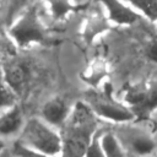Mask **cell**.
I'll use <instances>...</instances> for the list:
<instances>
[{
	"mask_svg": "<svg viewBox=\"0 0 157 157\" xmlns=\"http://www.w3.org/2000/svg\"><path fill=\"white\" fill-rule=\"evenodd\" d=\"M47 1L50 7V12L53 17L58 20L65 17L72 10V4L70 0H47Z\"/></svg>",
	"mask_w": 157,
	"mask_h": 157,
	"instance_id": "10",
	"label": "cell"
},
{
	"mask_svg": "<svg viewBox=\"0 0 157 157\" xmlns=\"http://www.w3.org/2000/svg\"><path fill=\"white\" fill-rule=\"evenodd\" d=\"M96 109L104 118L112 119V120H115V121L130 120L132 118V114L129 110L124 109L123 107L115 105L113 102H108V101H99V102H97Z\"/></svg>",
	"mask_w": 157,
	"mask_h": 157,
	"instance_id": "8",
	"label": "cell"
},
{
	"mask_svg": "<svg viewBox=\"0 0 157 157\" xmlns=\"http://www.w3.org/2000/svg\"><path fill=\"white\" fill-rule=\"evenodd\" d=\"M13 101H15V93L7 86L4 78V74L0 71V110L9 107L11 108L13 104Z\"/></svg>",
	"mask_w": 157,
	"mask_h": 157,
	"instance_id": "11",
	"label": "cell"
},
{
	"mask_svg": "<svg viewBox=\"0 0 157 157\" xmlns=\"http://www.w3.org/2000/svg\"><path fill=\"white\" fill-rule=\"evenodd\" d=\"M20 144L48 156H55L61 148L60 137L38 119H31L25 125Z\"/></svg>",
	"mask_w": 157,
	"mask_h": 157,
	"instance_id": "1",
	"label": "cell"
},
{
	"mask_svg": "<svg viewBox=\"0 0 157 157\" xmlns=\"http://www.w3.org/2000/svg\"><path fill=\"white\" fill-rule=\"evenodd\" d=\"M13 156L15 157H55V156H48V155L37 152L34 150H31V148L21 145L20 142H17L13 146Z\"/></svg>",
	"mask_w": 157,
	"mask_h": 157,
	"instance_id": "13",
	"label": "cell"
},
{
	"mask_svg": "<svg viewBox=\"0 0 157 157\" xmlns=\"http://www.w3.org/2000/svg\"><path fill=\"white\" fill-rule=\"evenodd\" d=\"M66 112H67V108L65 102L58 97L48 101L43 107V117L45 121L53 125L60 124L65 119Z\"/></svg>",
	"mask_w": 157,
	"mask_h": 157,
	"instance_id": "7",
	"label": "cell"
},
{
	"mask_svg": "<svg viewBox=\"0 0 157 157\" xmlns=\"http://www.w3.org/2000/svg\"><path fill=\"white\" fill-rule=\"evenodd\" d=\"M23 1H28V0H23Z\"/></svg>",
	"mask_w": 157,
	"mask_h": 157,
	"instance_id": "18",
	"label": "cell"
},
{
	"mask_svg": "<svg viewBox=\"0 0 157 157\" xmlns=\"http://www.w3.org/2000/svg\"><path fill=\"white\" fill-rule=\"evenodd\" d=\"M132 147L136 153L139 155H148L153 151L155 144L152 140L147 137H137L132 141Z\"/></svg>",
	"mask_w": 157,
	"mask_h": 157,
	"instance_id": "12",
	"label": "cell"
},
{
	"mask_svg": "<svg viewBox=\"0 0 157 157\" xmlns=\"http://www.w3.org/2000/svg\"><path fill=\"white\" fill-rule=\"evenodd\" d=\"M10 34L21 47L44 40V28L37 15L36 7H29L21 15V17L10 28Z\"/></svg>",
	"mask_w": 157,
	"mask_h": 157,
	"instance_id": "2",
	"label": "cell"
},
{
	"mask_svg": "<svg viewBox=\"0 0 157 157\" xmlns=\"http://www.w3.org/2000/svg\"><path fill=\"white\" fill-rule=\"evenodd\" d=\"M99 1H102L105 5L110 18L119 25H130L139 18V15L132 9L124 5L119 0H99Z\"/></svg>",
	"mask_w": 157,
	"mask_h": 157,
	"instance_id": "5",
	"label": "cell"
},
{
	"mask_svg": "<svg viewBox=\"0 0 157 157\" xmlns=\"http://www.w3.org/2000/svg\"><path fill=\"white\" fill-rule=\"evenodd\" d=\"M0 157H11V155L7 151H0Z\"/></svg>",
	"mask_w": 157,
	"mask_h": 157,
	"instance_id": "17",
	"label": "cell"
},
{
	"mask_svg": "<svg viewBox=\"0 0 157 157\" xmlns=\"http://www.w3.org/2000/svg\"><path fill=\"white\" fill-rule=\"evenodd\" d=\"M2 74L12 92L16 94H22L29 85L32 69L29 63L26 60H12L5 65Z\"/></svg>",
	"mask_w": 157,
	"mask_h": 157,
	"instance_id": "3",
	"label": "cell"
},
{
	"mask_svg": "<svg viewBox=\"0 0 157 157\" xmlns=\"http://www.w3.org/2000/svg\"><path fill=\"white\" fill-rule=\"evenodd\" d=\"M87 157H104V152L102 148H98V146L94 144L88 148Z\"/></svg>",
	"mask_w": 157,
	"mask_h": 157,
	"instance_id": "16",
	"label": "cell"
},
{
	"mask_svg": "<svg viewBox=\"0 0 157 157\" xmlns=\"http://www.w3.org/2000/svg\"><path fill=\"white\" fill-rule=\"evenodd\" d=\"M146 55L152 61H157V39H152L146 45Z\"/></svg>",
	"mask_w": 157,
	"mask_h": 157,
	"instance_id": "15",
	"label": "cell"
},
{
	"mask_svg": "<svg viewBox=\"0 0 157 157\" xmlns=\"http://www.w3.org/2000/svg\"><path fill=\"white\" fill-rule=\"evenodd\" d=\"M150 20H157V0H128Z\"/></svg>",
	"mask_w": 157,
	"mask_h": 157,
	"instance_id": "9",
	"label": "cell"
},
{
	"mask_svg": "<svg viewBox=\"0 0 157 157\" xmlns=\"http://www.w3.org/2000/svg\"><path fill=\"white\" fill-rule=\"evenodd\" d=\"M126 101L144 112L153 109L157 107V83L146 90H130L126 94Z\"/></svg>",
	"mask_w": 157,
	"mask_h": 157,
	"instance_id": "4",
	"label": "cell"
},
{
	"mask_svg": "<svg viewBox=\"0 0 157 157\" xmlns=\"http://www.w3.org/2000/svg\"><path fill=\"white\" fill-rule=\"evenodd\" d=\"M22 125V115L17 107H11L0 115V135L9 136L18 131Z\"/></svg>",
	"mask_w": 157,
	"mask_h": 157,
	"instance_id": "6",
	"label": "cell"
},
{
	"mask_svg": "<svg viewBox=\"0 0 157 157\" xmlns=\"http://www.w3.org/2000/svg\"><path fill=\"white\" fill-rule=\"evenodd\" d=\"M102 150L108 157H118V155H119L118 153L119 152L118 144L115 142V140L112 135L104 136V139L102 141Z\"/></svg>",
	"mask_w": 157,
	"mask_h": 157,
	"instance_id": "14",
	"label": "cell"
},
{
	"mask_svg": "<svg viewBox=\"0 0 157 157\" xmlns=\"http://www.w3.org/2000/svg\"><path fill=\"white\" fill-rule=\"evenodd\" d=\"M0 147H1V146H0Z\"/></svg>",
	"mask_w": 157,
	"mask_h": 157,
	"instance_id": "19",
	"label": "cell"
}]
</instances>
